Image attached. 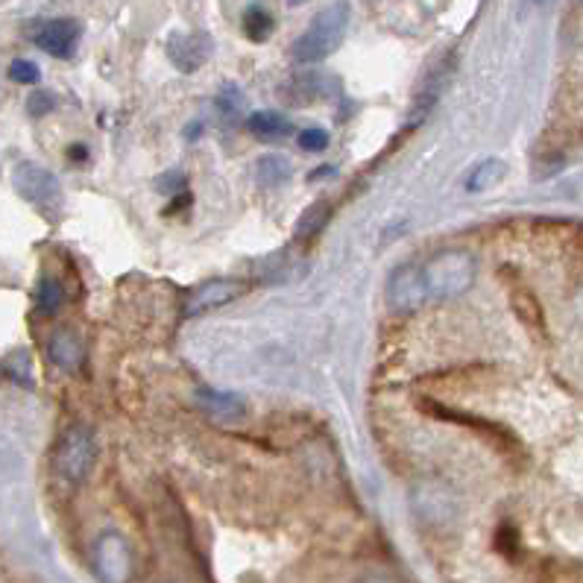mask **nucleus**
I'll return each instance as SVG.
<instances>
[{
	"instance_id": "1",
	"label": "nucleus",
	"mask_w": 583,
	"mask_h": 583,
	"mask_svg": "<svg viewBox=\"0 0 583 583\" xmlns=\"http://www.w3.org/2000/svg\"><path fill=\"white\" fill-rule=\"evenodd\" d=\"M352 7L346 0H334L325 10L315 15V21L308 24V30L294 42L290 56L299 65H317L329 59V56L343 45V38L350 33Z\"/></svg>"
},
{
	"instance_id": "2",
	"label": "nucleus",
	"mask_w": 583,
	"mask_h": 583,
	"mask_svg": "<svg viewBox=\"0 0 583 583\" xmlns=\"http://www.w3.org/2000/svg\"><path fill=\"white\" fill-rule=\"evenodd\" d=\"M422 278L431 299H458L476 282V259L467 250L437 252L428 264H422Z\"/></svg>"
},
{
	"instance_id": "3",
	"label": "nucleus",
	"mask_w": 583,
	"mask_h": 583,
	"mask_svg": "<svg viewBox=\"0 0 583 583\" xmlns=\"http://www.w3.org/2000/svg\"><path fill=\"white\" fill-rule=\"evenodd\" d=\"M94 458H98V446H94V437H91L89 428H80L73 425L59 437L54 451V467L56 472L65 478V481H85V476L94 467Z\"/></svg>"
},
{
	"instance_id": "4",
	"label": "nucleus",
	"mask_w": 583,
	"mask_h": 583,
	"mask_svg": "<svg viewBox=\"0 0 583 583\" xmlns=\"http://www.w3.org/2000/svg\"><path fill=\"white\" fill-rule=\"evenodd\" d=\"M12 185L19 191L21 197L33 203L36 208H42L45 215H56L62 208V185L56 180L54 173L45 171L36 162H21L12 171Z\"/></svg>"
},
{
	"instance_id": "5",
	"label": "nucleus",
	"mask_w": 583,
	"mask_h": 583,
	"mask_svg": "<svg viewBox=\"0 0 583 583\" xmlns=\"http://www.w3.org/2000/svg\"><path fill=\"white\" fill-rule=\"evenodd\" d=\"M428 299V290H425V278H422L420 264H402L396 267L387 278V306L393 311H420Z\"/></svg>"
},
{
	"instance_id": "6",
	"label": "nucleus",
	"mask_w": 583,
	"mask_h": 583,
	"mask_svg": "<svg viewBox=\"0 0 583 583\" xmlns=\"http://www.w3.org/2000/svg\"><path fill=\"white\" fill-rule=\"evenodd\" d=\"M164 50H168V59H171L176 71L194 73L212 59L215 42H212L208 33H199V30H194V33H171L168 42H164Z\"/></svg>"
},
{
	"instance_id": "7",
	"label": "nucleus",
	"mask_w": 583,
	"mask_h": 583,
	"mask_svg": "<svg viewBox=\"0 0 583 583\" xmlns=\"http://www.w3.org/2000/svg\"><path fill=\"white\" fill-rule=\"evenodd\" d=\"M80 24L73 19H50L33 30V42L38 50H45L54 59H71L80 42Z\"/></svg>"
},
{
	"instance_id": "8",
	"label": "nucleus",
	"mask_w": 583,
	"mask_h": 583,
	"mask_svg": "<svg viewBox=\"0 0 583 583\" xmlns=\"http://www.w3.org/2000/svg\"><path fill=\"white\" fill-rule=\"evenodd\" d=\"M243 294L241 282L235 278H212V282H203L188 294L185 299V317H203L215 308L229 306L232 299H238Z\"/></svg>"
},
{
	"instance_id": "9",
	"label": "nucleus",
	"mask_w": 583,
	"mask_h": 583,
	"mask_svg": "<svg viewBox=\"0 0 583 583\" xmlns=\"http://www.w3.org/2000/svg\"><path fill=\"white\" fill-rule=\"evenodd\" d=\"M98 569L106 583H126L133 572V555L124 537L106 534L98 542Z\"/></svg>"
},
{
	"instance_id": "10",
	"label": "nucleus",
	"mask_w": 583,
	"mask_h": 583,
	"mask_svg": "<svg viewBox=\"0 0 583 583\" xmlns=\"http://www.w3.org/2000/svg\"><path fill=\"white\" fill-rule=\"evenodd\" d=\"M47 352H50V361L56 367L65 369V373H80L82 364H85V350H82L80 338L68 332V329H59V332L50 334Z\"/></svg>"
},
{
	"instance_id": "11",
	"label": "nucleus",
	"mask_w": 583,
	"mask_h": 583,
	"mask_svg": "<svg viewBox=\"0 0 583 583\" xmlns=\"http://www.w3.org/2000/svg\"><path fill=\"white\" fill-rule=\"evenodd\" d=\"M422 411L434 413V416H441V420L460 422L464 428H476V431H481V434H490V437H493L495 443H513L511 434H507V431L499 428V425H493V422L478 420V416H469V413L451 411V408H443V404H434V402H431V399H425V404H422Z\"/></svg>"
},
{
	"instance_id": "12",
	"label": "nucleus",
	"mask_w": 583,
	"mask_h": 583,
	"mask_svg": "<svg viewBox=\"0 0 583 583\" xmlns=\"http://www.w3.org/2000/svg\"><path fill=\"white\" fill-rule=\"evenodd\" d=\"M247 126L261 141H282V138L294 133V124L285 115H278V112H255V115H250Z\"/></svg>"
},
{
	"instance_id": "13",
	"label": "nucleus",
	"mask_w": 583,
	"mask_h": 583,
	"mask_svg": "<svg viewBox=\"0 0 583 583\" xmlns=\"http://www.w3.org/2000/svg\"><path fill=\"white\" fill-rule=\"evenodd\" d=\"M504 173H507V164H504L502 159H495V156L481 159L467 176V191L469 194H484V191H490L493 185H499V182L504 180Z\"/></svg>"
},
{
	"instance_id": "14",
	"label": "nucleus",
	"mask_w": 583,
	"mask_h": 583,
	"mask_svg": "<svg viewBox=\"0 0 583 583\" xmlns=\"http://www.w3.org/2000/svg\"><path fill=\"white\" fill-rule=\"evenodd\" d=\"M513 311L519 315V320L528 325L534 334H546V315H542V306H539V299L525 290V287H516L513 290Z\"/></svg>"
},
{
	"instance_id": "15",
	"label": "nucleus",
	"mask_w": 583,
	"mask_h": 583,
	"mask_svg": "<svg viewBox=\"0 0 583 583\" xmlns=\"http://www.w3.org/2000/svg\"><path fill=\"white\" fill-rule=\"evenodd\" d=\"M243 33H247V38L250 42H255V45H261V42H267L270 36H273V30H276V21H273V15H270L261 3H252V7H247V12H243Z\"/></svg>"
},
{
	"instance_id": "16",
	"label": "nucleus",
	"mask_w": 583,
	"mask_h": 583,
	"mask_svg": "<svg viewBox=\"0 0 583 583\" xmlns=\"http://www.w3.org/2000/svg\"><path fill=\"white\" fill-rule=\"evenodd\" d=\"M320 91H323L320 77L317 73H302L294 82H287L285 89H282V98H287V103H294V106H306V103L320 98Z\"/></svg>"
},
{
	"instance_id": "17",
	"label": "nucleus",
	"mask_w": 583,
	"mask_h": 583,
	"mask_svg": "<svg viewBox=\"0 0 583 583\" xmlns=\"http://www.w3.org/2000/svg\"><path fill=\"white\" fill-rule=\"evenodd\" d=\"M199 404L212 411L215 416H238L243 411L241 399L235 393H224V390H212V387H203L199 390Z\"/></svg>"
},
{
	"instance_id": "18",
	"label": "nucleus",
	"mask_w": 583,
	"mask_h": 583,
	"mask_svg": "<svg viewBox=\"0 0 583 583\" xmlns=\"http://www.w3.org/2000/svg\"><path fill=\"white\" fill-rule=\"evenodd\" d=\"M294 176L290 171V162L285 156H261L259 159V182L267 185V188H278L282 182H287Z\"/></svg>"
},
{
	"instance_id": "19",
	"label": "nucleus",
	"mask_w": 583,
	"mask_h": 583,
	"mask_svg": "<svg viewBox=\"0 0 583 583\" xmlns=\"http://www.w3.org/2000/svg\"><path fill=\"white\" fill-rule=\"evenodd\" d=\"M329 217H332V206L329 203H315L311 208H306L302 212V217H299L297 224V238H315V235H320L325 229V224H329Z\"/></svg>"
},
{
	"instance_id": "20",
	"label": "nucleus",
	"mask_w": 583,
	"mask_h": 583,
	"mask_svg": "<svg viewBox=\"0 0 583 583\" xmlns=\"http://www.w3.org/2000/svg\"><path fill=\"white\" fill-rule=\"evenodd\" d=\"M65 302V290L56 278H42V285L36 290V306L42 315H54Z\"/></svg>"
},
{
	"instance_id": "21",
	"label": "nucleus",
	"mask_w": 583,
	"mask_h": 583,
	"mask_svg": "<svg viewBox=\"0 0 583 583\" xmlns=\"http://www.w3.org/2000/svg\"><path fill=\"white\" fill-rule=\"evenodd\" d=\"M10 80L19 85H36L42 80V68L33 59H15L10 65Z\"/></svg>"
},
{
	"instance_id": "22",
	"label": "nucleus",
	"mask_w": 583,
	"mask_h": 583,
	"mask_svg": "<svg viewBox=\"0 0 583 583\" xmlns=\"http://www.w3.org/2000/svg\"><path fill=\"white\" fill-rule=\"evenodd\" d=\"M299 147L308 150V153H323L325 147H329V133L320 129V126H308L299 133Z\"/></svg>"
},
{
	"instance_id": "23",
	"label": "nucleus",
	"mask_w": 583,
	"mask_h": 583,
	"mask_svg": "<svg viewBox=\"0 0 583 583\" xmlns=\"http://www.w3.org/2000/svg\"><path fill=\"white\" fill-rule=\"evenodd\" d=\"M217 108L224 112V117H238V112L243 108V94L241 89H235V85H226L220 94H217Z\"/></svg>"
},
{
	"instance_id": "24",
	"label": "nucleus",
	"mask_w": 583,
	"mask_h": 583,
	"mask_svg": "<svg viewBox=\"0 0 583 583\" xmlns=\"http://www.w3.org/2000/svg\"><path fill=\"white\" fill-rule=\"evenodd\" d=\"M50 108H54V94H47V91H36L27 98V112L33 117H45Z\"/></svg>"
},
{
	"instance_id": "25",
	"label": "nucleus",
	"mask_w": 583,
	"mask_h": 583,
	"mask_svg": "<svg viewBox=\"0 0 583 583\" xmlns=\"http://www.w3.org/2000/svg\"><path fill=\"white\" fill-rule=\"evenodd\" d=\"M156 188L162 191V194H168V197H173V194H182L185 188V176L182 173H164V176H159L156 180Z\"/></svg>"
},
{
	"instance_id": "26",
	"label": "nucleus",
	"mask_w": 583,
	"mask_h": 583,
	"mask_svg": "<svg viewBox=\"0 0 583 583\" xmlns=\"http://www.w3.org/2000/svg\"><path fill=\"white\" fill-rule=\"evenodd\" d=\"M191 203H194V197H191V191H182L180 197L173 199L171 206L164 208V215H173V212H182V208H188Z\"/></svg>"
},
{
	"instance_id": "27",
	"label": "nucleus",
	"mask_w": 583,
	"mask_h": 583,
	"mask_svg": "<svg viewBox=\"0 0 583 583\" xmlns=\"http://www.w3.org/2000/svg\"><path fill=\"white\" fill-rule=\"evenodd\" d=\"M68 159H71V162H85V159H89V150H85L82 144H77V147L68 150Z\"/></svg>"
},
{
	"instance_id": "28",
	"label": "nucleus",
	"mask_w": 583,
	"mask_h": 583,
	"mask_svg": "<svg viewBox=\"0 0 583 583\" xmlns=\"http://www.w3.org/2000/svg\"><path fill=\"white\" fill-rule=\"evenodd\" d=\"M287 3H290V7H299V3H306V0H287Z\"/></svg>"
}]
</instances>
